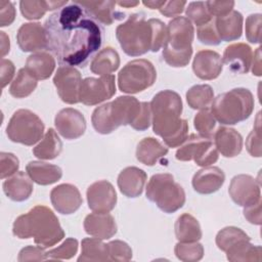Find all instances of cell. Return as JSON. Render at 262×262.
I'll return each mask as SVG.
<instances>
[{
  "mask_svg": "<svg viewBox=\"0 0 262 262\" xmlns=\"http://www.w3.org/2000/svg\"><path fill=\"white\" fill-rule=\"evenodd\" d=\"M185 97L192 110H205L211 106L214 99V91L208 84H198L187 90Z\"/></svg>",
  "mask_w": 262,
  "mask_h": 262,
  "instance_id": "cell-37",
  "label": "cell"
},
{
  "mask_svg": "<svg viewBox=\"0 0 262 262\" xmlns=\"http://www.w3.org/2000/svg\"><path fill=\"white\" fill-rule=\"evenodd\" d=\"M152 131L168 147L180 146L188 136V123L181 119L182 100L173 90L158 92L150 101Z\"/></svg>",
  "mask_w": 262,
  "mask_h": 262,
  "instance_id": "cell-2",
  "label": "cell"
},
{
  "mask_svg": "<svg viewBox=\"0 0 262 262\" xmlns=\"http://www.w3.org/2000/svg\"><path fill=\"white\" fill-rule=\"evenodd\" d=\"M78 241L73 237L67 238L61 245L57 248L49 250L46 252L48 259L54 260H63V259H71L73 258L78 251Z\"/></svg>",
  "mask_w": 262,
  "mask_h": 262,
  "instance_id": "cell-43",
  "label": "cell"
},
{
  "mask_svg": "<svg viewBox=\"0 0 262 262\" xmlns=\"http://www.w3.org/2000/svg\"><path fill=\"white\" fill-rule=\"evenodd\" d=\"M16 41L24 52L35 53L48 49L47 34L40 23L23 24L17 31Z\"/></svg>",
  "mask_w": 262,
  "mask_h": 262,
  "instance_id": "cell-17",
  "label": "cell"
},
{
  "mask_svg": "<svg viewBox=\"0 0 262 262\" xmlns=\"http://www.w3.org/2000/svg\"><path fill=\"white\" fill-rule=\"evenodd\" d=\"M168 154V147L164 146L154 137H145L140 140L136 147V159L143 165L154 166L160 159Z\"/></svg>",
  "mask_w": 262,
  "mask_h": 262,
  "instance_id": "cell-30",
  "label": "cell"
},
{
  "mask_svg": "<svg viewBox=\"0 0 262 262\" xmlns=\"http://www.w3.org/2000/svg\"><path fill=\"white\" fill-rule=\"evenodd\" d=\"M228 193L236 205L248 207L261 200L260 183L251 175H235L230 181Z\"/></svg>",
  "mask_w": 262,
  "mask_h": 262,
  "instance_id": "cell-14",
  "label": "cell"
},
{
  "mask_svg": "<svg viewBox=\"0 0 262 262\" xmlns=\"http://www.w3.org/2000/svg\"><path fill=\"white\" fill-rule=\"evenodd\" d=\"M165 2H166L165 0H163V1H159V0H147V1L144 0V1H142L143 5L150 8V9H160L164 5Z\"/></svg>",
  "mask_w": 262,
  "mask_h": 262,
  "instance_id": "cell-57",
  "label": "cell"
},
{
  "mask_svg": "<svg viewBox=\"0 0 262 262\" xmlns=\"http://www.w3.org/2000/svg\"><path fill=\"white\" fill-rule=\"evenodd\" d=\"M62 142L57 133L49 128L44 134L41 141L33 148V154L40 160H53L60 155Z\"/></svg>",
  "mask_w": 262,
  "mask_h": 262,
  "instance_id": "cell-35",
  "label": "cell"
},
{
  "mask_svg": "<svg viewBox=\"0 0 262 262\" xmlns=\"http://www.w3.org/2000/svg\"><path fill=\"white\" fill-rule=\"evenodd\" d=\"M227 260L231 262H249L262 260V248L255 246L250 241H243L230 247L226 252Z\"/></svg>",
  "mask_w": 262,
  "mask_h": 262,
  "instance_id": "cell-36",
  "label": "cell"
},
{
  "mask_svg": "<svg viewBox=\"0 0 262 262\" xmlns=\"http://www.w3.org/2000/svg\"><path fill=\"white\" fill-rule=\"evenodd\" d=\"M193 126L199 134L212 137V133L216 126V120L211 110H201L193 118Z\"/></svg>",
  "mask_w": 262,
  "mask_h": 262,
  "instance_id": "cell-42",
  "label": "cell"
},
{
  "mask_svg": "<svg viewBox=\"0 0 262 262\" xmlns=\"http://www.w3.org/2000/svg\"><path fill=\"white\" fill-rule=\"evenodd\" d=\"M115 82L113 75L85 78L81 83L79 101L85 105H96L112 98L116 93Z\"/></svg>",
  "mask_w": 262,
  "mask_h": 262,
  "instance_id": "cell-12",
  "label": "cell"
},
{
  "mask_svg": "<svg viewBox=\"0 0 262 262\" xmlns=\"http://www.w3.org/2000/svg\"><path fill=\"white\" fill-rule=\"evenodd\" d=\"M12 233L20 239L34 237L35 244L44 249L56 245L64 237L58 218L51 209L42 205L19 215L13 222Z\"/></svg>",
  "mask_w": 262,
  "mask_h": 262,
  "instance_id": "cell-3",
  "label": "cell"
},
{
  "mask_svg": "<svg viewBox=\"0 0 262 262\" xmlns=\"http://www.w3.org/2000/svg\"><path fill=\"white\" fill-rule=\"evenodd\" d=\"M0 39H1V56L4 57L10 49V41L9 37L5 34V32H0Z\"/></svg>",
  "mask_w": 262,
  "mask_h": 262,
  "instance_id": "cell-56",
  "label": "cell"
},
{
  "mask_svg": "<svg viewBox=\"0 0 262 262\" xmlns=\"http://www.w3.org/2000/svg\"><path fill=\"white\" fill-rule=\"evenodd\" d=\"M54 125L57 132L68 140L77 139L86 131L84 116L80 111L73 107L60 110L54 118Z\"/></svg>",
  "mask_w": 262,
  "mask_h": 262,
  "instance_id": "cell-16",
  "label": "cell"
},
{
  "mask_svg": "<svg viewBox=\"0 0 262 262\" xmlns=\"http://www.w3.org/2000/svg\"><path fill=\"white\" fill-rule=\"evenodd\" d=\"M37 87V79L33 77L25 68H21L9 87V93L15 98L29 96Z\"/></svg>",
  "mask_w": 262,
  "mask_h": 262,
  "instance_id": "cell-38",
  "label": "cell"
},
{
  "mask_svg": "<svg viewBox=\"0 0 262 262\" xmlns=\"http://www.w3.org/2000/svg\"><path fill=\"white\" fill-rule=\"evenodd\" d=\"M244 216L252 224H261V200L256 204L244 207Z\"/></svg>",
  "mask_w": 262,
  "mask_h": 262,
  "instance_id": "cell-53",
  "label": "cell"
},
{
  "mask_svg": "<svg viewBox=\"0 0 262 262\" xmlns=\"http://www.w3.org/2000/svg\"><path fill=\"white\" fill-rule=\"evenodd\" d=\"M251 67H252L253 75L257 76V77H260L261 73H262V69H261V47H258L257 50L254 52Z\"/></svg>",
  "mask_w": 262,
  "mask_h": 262,
  "instance_id": "cell-55",
  "label": "cell"
},
{
  "mask_svg": "<svg viewBox=\"0 0 262 262\" xmlns=\"http://www.w3.org/2000/svg\"><path fill=\"white\" fill-rule=\"evenodd\" d=\"M254 105V96L249 89L234 88L214 98L211 112L220 124L235 125L252 115Z\"/></svg>",
  "mask_w": 262,
  "mask_h": 262,
  "instance_id": "cell-7",
  "label": "cell"
},
{
  "mask_svg": "<svg viewBox=\"0 0 262 262\" xmlns=\"http://www.w3.org/2000/svg\"><path fill=\"white\" fill-rule=\"evenodd\" d=\"M90 210L97 213H108L117 205V192L106 180H98L89 185L86 191Z\"/></svg>",
  "mask_w": 262,
  "mask_h": 262,
  "instance_id": "cell-15",
  "label": "cell"
},
{
  "mask_svg": "<svg viewBox=\"0 0 262 262\" xmlns=\"http://www.w3.org/2000/svg\"><path fill=\"white\" fill-rule=\"evenodd\" d=\"M81 83V74L77 69L73 67L60 66L53 77V84L56 88L59 98L68 104H75L80 102L79 93Z\"/></svg>",
  "mask_w": 262,
  "mask_h": 262,
  "instance_id": "cell-13",
  "label": "cell"
},
{
  "mask_svg": "<svg viewBox=\"0 0 262 262\" xmlns=\"http://www.w3.org/2000/svg\"><path fill=\"white\" fill-rule=\"evenodd\" d=\"M50 201L53 208L63 215L75 213L83 204L79 189L70 183H62L53 187L50 191Z\"/></svg>",
  "mask_w": 262,
  "mask_h": 262,
  "instance_id": "cell-18",
  "label": "cell"
},
{
  "mask_svg": "<svg viewBox=\"0 0 262 262\" xmlns=\"http://www.w3.org/2000/svg\"><path fill=\"white\" fill-rule=\"evenodd\" d=\"M15 73V67L9 59H1V86L4 88L9 82H11Z\"/></svg>",
  "mask_w": 262,
  "mask_h": 262,
  "instance_id": "cell-54",
  "label": "cell"
},
{
  "mask_svg": "<svg viewBox=\"0 0 262 262\" xmlns=\"http://www.w3.org/2000/svg\"><path fill=\"white\" fill-rule=\"evenodd\" d=\"M79 262L111 261L108 256L107 244H104L97 237H85L81 243V254L78 258Z\"/></svg>",
  "mask_w": 262,
  "mask_h": 262,
  "instance_id": "cell-34",
  "label": "cell"
},
{
  "mask_svg": "<svg viewBox=\"0 0 262 262\" xmlns=\"http://www.w3.org/2000/svg\"><path fill=\"white\" fill-rule=\"evenodd\" d=\"M108 256L111 261L126 262L132 258V250L130 246L120 239L112 241L107 244Z\"/></svg>",
  "mask_w": 262,
  "mask_h": 262,
  "instance_id": "cell-44",
  "label": "cell"
},
{
  "mask_svg": "<svg viewBox=\"0 0 262 262\" xmlns=\"http://www.w3.org/2000/svg\"><path fill=\"white\" fill-rule=\"evenodd\" d=\"M225 181V174L215 166H207L199 170L192 177L193 189L201 194H211L221 188Z\"/></svg>",
  "mask_w": 262,
  "mask_h": 262,
  "instance_id": "cell-21",
  "label": "cell"
},
{
  "mask_svg": "<svg viewBox=\"0 0 262 262\" xmlns=\"http://www.w3.org/2000/svg\"><path fill=\"white\" fill-rule=\"evenodd\" d=\"M175 158L181 162L194 161L196 165L207 167L218 161L219 154L213 137L190 134L177 149Z\"/></svg>",
  "mask_w": 262,
  "mask_h": 262,
  "instance_id": "cell-11",
  "label": "cell"
},
{
  "mask_svg": "<svg viewBox=\"0 0 262 262\" xmlns=\"http://www.w3.org/2000/svg\"><path fill=\"white\" fill-rule=\"evenodd\" d=\"M243 241H250V237L243 229L235 226H226L222 228L218 231L215 238L218 249L223 252H226L230 247Z\"/></svg>",
  "mask_w": 262,
  "mask_h": 262,
  "instance_id": "cell-39",
  "label": "cell"
},
{
  "mask_svg": "<svg viewBox=\"0 0 262 262\" xmlns=\"http://www.w3.org/2000/svg\"><path fill=\"white\" fill-rule=\"evenodd\" d=\"M222 69V57L214 50H200L193 57L192 71L202 80L216 79L221 74Z\"/></svg>",
  "mask_w": 262,
  "mask_h": 262,
  "instance_id": "cell-19",
  "label": "cell"
},
{
  "mask_svg": "<svg viewBox=\"0 0 262 262\" xmlns=\"http://www.w3.org/2000/svg\"><path fill=\"white\" fill-rule=\"evenodd\" d=\"M207 8L210 12V14L213 16L215 15L216 17L218 16H223L227 13H229L231 10H233L234 6V1L228 0V1H206Z\"/></svg>",
  "mask_w": 262,
  "mask_h": 262,
  "instance_id": "cell-50",
  "label": "cell"
},
{
  "mask_svg": "<svg viewBox=\"0 0 262 262\" xmlns=\"http://www.w3.org/2000/svg\"><path fill=\"white\" fill-rule=\"evenodd\" d=\"M15 18V8L10 1H0V27L10 26Z\"/></svg>",
  "mask_w": 262,
  "mask_h": 262,
  "instance_id": "cell-51",
  "label": "cell"
},
{
  "mask_svg": "<svg viewBox=\"0 0 262 262\" xmlns=\"http://www.w3.org/2000/svg\"><path fill=\"white\" fill-rule=\"evenodd\" d=\"M253 58L252 48L246 43H233L223 52L222 61L234 74H247Z\"/></svg>",
  "mask_w": 262,
  "mask_h": 262,
  "instance_id": "cell-20",
  "label": "cell"
},
{
  "mask_svg": "<svg viewBox=\"0 0 262 262\" xmlns=\"http://www.w3.org/2000/svg\"><path fill=\"white\" fill-rule=\"evenodd\" d=\"M156 79L154 64L147 59L138 58L127 62L119 72L118 86L124 93L135 94L152 86Z\"/></svg>",
  "mask_w": 262,
  "mask_h": 262,
  "instance_id": "cell-10",
  "label": "cell"
},
{
  "mask_svg": "<svg viewBox=\"0 0 262 262\" xmlns=\"http://www.w3.org/2000/svg\"><path fill=\"white\" fill-rule=\"evenodd\" d=\"M175 256L183 262H196L204 257V247L198 242H178L174 248Z\"/></svg>",
  "mask_w": 262,
  "mask_h": 262,
  "instance_id": "cell-40",
  "label": "cell"
},
{
  "mask_svg": "<svg viewBox=\"0 0 262 262\" xmlns=\"http://www.w3.org/2000/svg\"><path fill=\"white\" fill-rule=\"evenodd\" d=\"M139 4V1H118L117 5L125 8H132Z\"/></svg>",
  "mask_w": 262,
  "mask_h": 262,
  "instance_id": "cell-58",
  "label": "cell"
},
{
  "mask_svg": "<svg viewBox=\"0 0 262 262\" xmlns=\"http://www.w3.org/2000/svg\"><path fill=\"white\" fill-rule=\"evenodd\" d=\"M146 198L167 214L176 212L185 203L184 189L169 173H159L150 177L146 186Z\"/></svg>",
  "mask_w": 262,
  "mask_h": 262,
  "instance_id": "cell-8",
  "label": "cell"
},
{
  "mask_svg": "<svg viewBox=\"0 0 262 262\" xmlns=\"http://www.w3.org/2000/svg\"><path fill=\"white\" fill-rule=\"evenodd\" d=\"M168 37L163 47L164 60L173 68H184L192 55V41L194 29L191 21L185 16L172 18L168 26Z\"/></svg>",
  "mask_w": 262,
  "mask_h": 262,
  "instance_id": "cell-5",
  "label": "cell"
},
{
  "mask_svg": "<svg viewBox=\"0 0 262 262\" xmlns=\"http://www.w3.org/2000/svg\"><path fill=\"white\" fill-rule=\"evenodd\" d=\"M44 129V123L35 113L20 108L10 118L6 127V135L12 142L31 146L43 138Z\"/></svg>",
  "mask_w": 262,
  "mask_h": 262,
  "instance_id": "cell-9",
  "label": "cell"
},
{
  "mask_svg": "<svg viewBox=\"0 0 262 262\" xmlns=\"http://www.w3.org/2000/svg\"><path fill=\"white\" fill-rule=\"evenodd\" d=\"M175 236L181 243H193L202 238V229L199 221L189 213L181 214L175 222Z\"/></svg>",
  "mask_w": 262,
  "mask_h": 262,
  "instance_id": "cell-32",
  "label": "cell"
},
{
  "mask_svg": "<svg viewBox=\"0 0 262 262\" xmlns=\"http://www.w3.org/2000/svg\"><path fill=\"white\" fill-rule=\"evenodd\" d=\"M260 113H258L257 116V121L254 126V129L250 132L246 139V147L248 152L255 158H260L261 157V136H260Z\"/></svg>",
  "mask_w": 262,
  "mask_h": 262,
  "instance_id": "cell-47",
  "label": "cell"
},
{
  "mask_svg": "<svg viewBox=\"0 0 262 262\" xmlns=\"http://www.w3.org/2000/svg\"><path fill=\"white\" fill-rule=\"evenodd\" d=\"M47 254L44 251V248L40 246H27L23 248L19 253L17 260L19 262H26V261H43L46 260Z\"/></svg>",
  "mask_w": 262,
  "mask_h": 262,
  "instance_id": "cell-49",
  "label": "cell"
},
{
  "mask_svg": "<svg viewBox=\"0 0 262 262\" xmlns=\"http://www.w3.org/2000/svg\"><path fill=\"white\" fill-rule=\"evenodd\" d=\"M85 232L93 237L108 239L117 233V223L110 213H90L84 219Z\"/></svg>",
  "mask_w": 262,
  "mask_h": 262,
  "instance_id": "cell-22",
  "label": "cell"
},
{
  "mask_svg": "<svg viewBox=\"0 0 262 262\" xmlns=\"http://www.w3.org/2000/svg\"><path fill=\"white\" fill-rule=\"evenodd\" d=\"M214 23L221 41L230 42L241 38L244 23V18L241 12L231 10L229 13L223 16L216 17Z\"/></svg>",
  "mask_w": 262,
  "mask_h": 262,
  "instance_id": "cell-26",
  "label": "cell"
},
{
  "mask_svg": "<svg viewBox=\"0 0 262 262\" xmlns=\"http://www.w3.org/2000/svg\"><path fill=\"white\" fill-rule=\"evenodd\" d=\"M68 4L63 1H44V0H21L19 2L20 12L25 18L34 20L40 19L48 10H57Z\"/></svg>",
  "mask_w": 262,
  "mask_h": 262,
  "instance_id": "cell-33",
  "label": "cell"
},
{
  "mask_svg": "<svg viewBox=\"0 0 262 262\" xmlns=\"http://www.w3.org/2000/svg\"><path fill=\"white\" fill-rule=\"evenodd\" d=\"M44 28L48 49L61 66L84 68L103 42L100 23L76 1L50 14Z\"/></svg>",
  "mask_w": 262,
  "mask_h": 262,
  "instance_id": "cell-1",
  "label": "cell"
},
{
  "mask_svg": "<svg viewBox=\"0 0 262 262\" xmlns=\"http://www.w3.org/2000/svg\"><path fill=\"white\" fill-rule=\"evenodd\" d=\"M120 67V55L113 47H104L99 50L90 62L93 74L106 76L117 71Z\"/></svg>",
  "mask_w": 262,
  "mask_h": 262,
  "instance_id": "cell-31",
  "label": "cell"
},
{
  "mask_svg": "<svg viewBox=\"0 0 262 262\" xmlns=\"http://www.w3.org/2000/svg\"><path fill=\"white\" fill-rule=\"evenodd\" d=\"M186 5V1H180V0H174V1H166L164 5L159 9L161 14L172 17L177 16L181 14L184 10V7Z\"/></svg>",
  "mask_w": 262,
  "mask_h": 262,
  "instance_id": "cell-52",
  "label": "cell"
},
{
  "mask_svg": "<svg viewBox=\"0 0 262 262\" xmlns=\"http://www.w3.org/2000/svg\"><path fill=\"white\" fill-rule=\"evenodd\" d=\"M185 14L189 20H191L198 27L208 24L212 20V15L210 14L206 2L196 1L188 3Z\"/></svg>",
  "mask_w": 262,
  "mask_h": 262,
  "instance_id": "cell-41",
  "label": "cell"
},
{
  "mask_svg": "<svg viewBox=\"0 0 262 262\" xmlns=\"http://www.w3.org/2000/svg\"><path fill=\"white\" fill-rule=\"evenodd\" d=\"M214 144L223 157L234 158L243 149V137L235 129L221 126L214 134Z\"/></svg>",
  "mask_w": 262,
  "mask_h": 262,
  "instance_id": "cell-24",
  "label": "cell"
},
{
  "mask_svg": "<svg viewBox=\"0 0 262 262\" xmlns=\"http://www.w3.org/2000/svg\"><path fill=\"white\" fill-rule=\"evenodd\" d=\"M147 179L146 173L137 167L131 166L123 169L118 176V187L127 198L141 195Z\"/></svg>",
  "mask_w": 262,
  "mask_h": 262,
  "instance_id": "cell-23",
  "label": "cell"
},
{
  "mask_svg": "<svg viewBox=\"0 0 262 262\" xmlns=\"http://www.w3.org/2000/svg\"><path fill=\"white\" fill-rule=\"evenodd\" d=\"M2 188L6 196L11 201L24 202L31 196L34 186L28 174L23 171H17L4 180Z\"/></svg>",
  "mask_w": 262,
  "mask_h": 262,
  "instance_id": "cell-25",
  "label": "cell"
},
{
  "mask_svg": "<svg viewBox=\"0 0 262 262\" xmlns=\"http://www.w3.org/2000/svg\"><path fill=\"white\" fill-rule=\"evenodd\" d=\"M196 36H198L199 41L206 45L215 46V45L220 44V42H221V39L219 38V35L216 31L214 20H211L208 24L198 27Z\"/></svg>",
  "mask_w": 262,
  "mask_h": 262,
  "instance_id": "cell-46",
  "label": "cell"
},
{
  "mask_svg": "<svg viewBox=\"0 0 262 262\" xmlns=\"http://www.w3.org/2000/svg\"><path fill=\"white\" fill-rule=\"evenodd\" d=\"M25 69L37 80H46L53 74L55 59L46 51L35 52L28 56Z\"/></svg>",
  "mask_w": 262,
  "mask_h": 262,
  "instance_id": "cell-29",
  "label": "cell"
},
{
  "mask_svg": "<svg viewBox=\"0 0 262 262\" xmlns=\"http://www.w3.org/2000/svg\"><path fill=\"white\" fill-rule=\"evenodd\" d=\"M116 37L123 51L129 56H140L151 51L154 26L143 13H133L116 29Z\"/></svg>",
  "mask_w": 262,
  "mask_h": 262,
  "instance_id": "cell-6",
  "label": "cell"
},
{
  "mask_svg": "<svg viewBox=\"0 0 262 262\" xmlns=\"http://www.w3.org/2000/svg\"><path fill=\"white\" fill-rule=\"evenodd\" d=\"M262 15L260 13L250 14L246 19V38L250 43L258 44L261 41Z\"/></svg>",
  "mask_w": 262,
  "mask_h": 262,
  "instance_id": "cell-45",
  "label": "cell"
},
{
  "mask_svg": "<svg viewBox=\"0 0 262 262\" xmlns=\"http://www.w3.org/2000/svg\"><path fill=\"white\" fill-rule=\"evenodd\" d=\"M100 24L111 26L115 20L124 18V14L116 10L117 1H76Z\"/></svg>",
  "mask_w": 262,
  "mask_h": 262,
  "instance_id": "cell-27",
  "label": "cell"
},
{
  "mask_svg": "<svg viewBox=\"0 0 262 262\" xmlns=\"http://www.w3.org/2000/svg\"><path fill=\"white\" fill-rule=\"evenodd\" d=\"M142 110V102L133 96H119L111 102L97 106L91 116V123L97 133L110 134L120 126L136 122Z\"/></svg>",
  "mask_w": 262,
  "mask_h": 262,
  "instance_id": "cell-4",
  "label": "cell"
},
{
  "mask_svg": "<svg viewBox=\"0 0 262 262\" xmlns=\"http://www.w3.org/2000/svg\"><path fill=\"white\" fill-rule=\"evenodd\" d=\"M19 168V161L11 152H0V178H7L17 172Z\"/></svg>",
  "mask_w": 262,
  "mask_h": 262,
  "instance_id": "cell-48",
  "label": "cell"
},
{
  "mask_svg": "<svg viewBox=\"0 0 262 262\" xmlns=\"http://www.w3.org/2000/svg\"><path fill=\"white\" fill-rule=\"evenodd\" d=\"M27 174L39 185H49L58 181L62 176L61 169L49 163L31 161L26 166Z\"/></svg>",
  "mask_w": 262,
  "mask_h": 262,
  "instance_id": "cell-28",
  "label": "cell"
}]
</instances>
